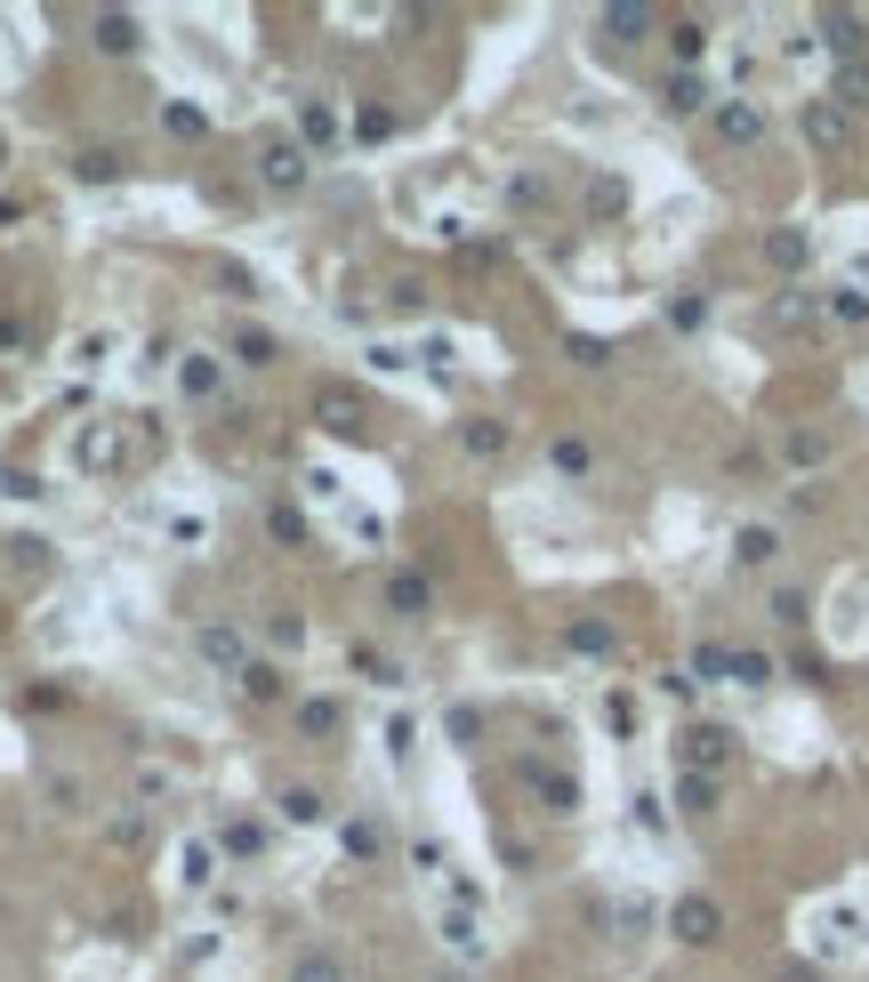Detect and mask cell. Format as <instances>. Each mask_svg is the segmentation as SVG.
I'll list each match as a JSON object with an SVG mask.
<instances>
[{"label":"cell","instance_id":"1","mask_svg":"<svg viewBox=\"0 0 869 982\" xmlns=\"http://www.w3.org/2000/svg\"><path fill=\"white\" fill-rule=\"evenodd\" d=\"M306 177H315V154H306L298 137H274V146L258 154V186L266 194H298Z\"/></svg>","mask_w":869,"mask_h":982},{"label":"cell","instance_id":"2","mask_svg":"<svg viewBox=\"0 0 869 982\" xmlns=\"http://www.w3.org/2000/svg\"><path fill=\"white\" fill-rule=\"evenodd\" d=\"M669 934H676V943H685V950H709L717 934H724V910L709 903V894H685V903L669 910Z\"/></svg>","mask_w":869,"mask_h":982},{"label":"cell","instance_id":"3","mask_svg":"<svg viewBox=\"0 0 869 982\" xmlns=\"http://www.w3.org/2000/svg\"><path fill=\"white\" fill-rule=\"evenodd\" d=\"M315 419L330 427V435H363V395H355V386H339V379H330V386H315Z\"/></svg>","mask_w":869,"mask_h":982},{"label":"cell","instance_id":"4","mask_svg":"<svg viewBox=\"0 0 869 982\" xmlns=\"http://www.w3.org/2000/svg\"><path fill=\"white\" fill-rule=\"evenodd\" d=\"M813 25H821V40L837 49V65H854V57L869 49V16H861V9H821Z\"/></svg>","mask_w":869,"mask_h":982},{"label":"cell","instance_id":"5","mask_svg":"<svg viewBox=\"0 0 869 982\" xmlns=\"http://www.w3.org/2000/svg\"><path fill=\"white\" fill-rule=\"evenodd\" d=\"M676 757H685V773H717L724 757H733V733H724V725H685Z\"/></svg>","mask_w":869,"mask_h":982},{"label":"cell","instance_id":"6","mask_svg":"<svg viewBox=\"0 0 869 982\" xmlns=\"http://www.w3.org/2000/svg\"><path fill=\"white\" fill-rule=\"evenodd\" d=\"M805 137H813L821 154H845V146H854V113L830 106V97H813V106H805Z\"/></svg>","mask_w":869,"mask_h":982},{"label":"cell","instance_id":"7","mask_svg":"<svg viewBox=\"0 0 869 982\" xmlns=\"http://www.w3.org/2000/svg\"><path fill=\"white\" fill-rule=\"evenodd\" d=\"M201 661H210L218 677H242V668H250V645H242V628L210 621V628H201Z\"/></svg>","mask_w":869,"mask_h":982},{"label":"cell","instance_id":"8","mask_svg":"<svg viewBox=\"0 0 869 982\" xmlns=\"http://www.w3.org/2000/svg\"><path fill=\"white\" fill-rule=\"evenodd\" d=\"M717 137L724 146H757L764 137V106H749V97H717Z\"/></svg>","mask_w":869,"mask_h":982},{"label":"cell","instance_id":"9","mask_svg":"<svg viewBox=\"0 0 869 982\" xmlns=\"http://www.w3.org/2000/svg\"><path fill=\"white\" fill-rule=\"evenodd\" d=\"M298 146H306V154H330V146H339V106H330V97H306V106H298Z\"/></svg>","mask_w":869,"mask_h":982},{"label":"cell","instance_id":"10","mask_svg":"<svg viewBox=\"0 0 869 982\" xmlns=\"http://www.w3.org/2000/svg\"><path fill=\"white\" fill-rule=\"evenodd\" d=\"M387 612H395V621H427V612H434L427 572H395V580H387Z\"/></svg>","mask_w":869,"mask_h":982},{"label":"cell","instance_id":"11","mask_svg":"<svg viewBox=\"0 0 869 982\" xmlns=\"http://www.w3.org/2000/svg\"><path fill=\"white\" fill-rule=\"evenodd\" d=\"M524 782L548 797V813H579V782H572V773H555V765H540V757H531V765H524Z\"/></svg>","mask_w":869,"mask_h":982},{"label":"cell","instance_id":"12","mask_svg":"<svg viewBox=\"0 0 869 982\" xmlns=\"http://www.w3.org/2000/svg\"><path fill=\"white\" fill-rule=\"evenodd\" d=\"M234 363H250V371H266V363H282V339L274 331H258V322H234Z\"/></svg>","mask_w":869,"mask_h":982},{"label":"cell","instance_id":"13","mask_svg":"<svg viewBox=\"0 0 869 982\" xmlns=\"http://www.w3.org/2000/svg\"><path fill=\"white\" fill-rule=\"evenodd\" d=\"M830 106H845V113H869V57L837 65V81H830Z\"/></svg>","mask_w":869,"mask_h":982},{"label":"cell","instance_id":"14","mask_svg":"<svg viewBox=\"0 0 869 982\" xmlns=\"http://www.w3.org/2000/svg\"><path fill=\"white\" fill-rule=\"evenodd\" d=\"M660 106H669V113H709V81H700V73H669V81H660Z\"/></svg>","mask_w":869,"mask_h":982},{"label":"cell","instance_id":"15","mask_svg":"<svg viewBox=\"0 0 869 982\" xmlns=\"http://www.w3.org/2000/svg\"><path fill=\"white\" fill-rule=\"evenodd\" d=\"M813 315H821V298H813V291H781L764 322H773V331H813Z\"/></svg>","mask_w":869,"mask_h":982},{"label":"cell","instance_id":"16","mask_svg":"<svg viewBox=\"0 0 869 982\" xmlns=\"http://www.w3.org/2000/svg\"><path fill=\"white\" fill-rule=\"evenodd\" d=\"M274 806H282V822H298V830H315V822H330V806H322V789H306V782H290V789L274 797Z\"/></svg>","mask_w":869,"mask_h":982},{"label":"cell","instance_id":"17","mask_svg":"<svg viewBox=\"0 0 869 982\" xmlns=\"http://www.w3.org/2000/svg\"><path fill=\"white\" fill-rule=\"evenodd\" d=\"M460 443H467L475 459H500L515 435H507V419H460Z\"/></svg>","mask_w":869,"mask_h":982},{"label":"cell","instance_id":"18","mask_svg":"<svg viewBox=\"0 0 869 982\" xmlns=\"http://www.w3.org/2000/svg\"><path fill=\"white\" fill-rule=\"evenodd\" d=\"M805 258H813V242H805L797 226H773V234H764V266H781V274H797Z\"/></svg>","mask_w":869,"mask_h":982},{"label":"cell","instance_id":"19","mask_svg":"<svg viewBox=\"0 0 869 982\" xmlns=\"http://www.w3.org/2000/svg\"><path fill=\"white\" fill-rule=\"evenodd\" d=\"M178 395L210 403V395H218V355H185V363H178Z\"/></svg>","mask_w":869,"mask_h":982},{"label":"cell","instance_id":"20","mask_svg":"<svg viewBox=\"0 0 869 982\" xmlns=\"http://www.w3.org/2000/svg\"><path fill=\"white\" fill-rule=\"evenodd\" d=\"M266 645H274V652H306V621H298V612H290V604H274V612H266Z\"/></svg>","mask_w":869,"mask_h":982},{"label":"cell","instance_id":"21","mask_svg":"<svg viewBox=\"0 0 869 982\" xmlns=\"http://www.w3.org/2000/svg\"><path fill=\"white\" fill-rule=\"evenodd\" d=\"M339 725H346V709L330 701V692H315V701H298V733H315V741H330Z\"/></svg>","mask_w":869,"mask_h":982},{"label":"cell","instance_id":"22","mask_svg":"<svg viewBox=\"0 0 869 982\" xmlns=\"http://www.w3.org/2000/svg\"><path fill=\"white\" fill-rule=\"evenodd\" d=\"M669 49H676V65H700V49H709V25H700V16H676V25H669Z\"/></svg>","mask_w":869,"mask_h":982},{"label":"cell","instance_id":"23","mask_svg":"<svg viewBox=\"0 0 869 982\" xmlns=\"http://www.w3.org/2000/svg\"><path fill=\"white\" fill-rule=\"evenodd\" d=\"M604 33L612 40H645L652 33V9H645V0H620V9H604Z\"/></svg>","mask_w":869,"mask_h":982},{"label":"cell","instance_id":"24","mask_svg":"<svg viewBox=\"0 0 869 982\" xmlns=\"http://www.w3.org/2000/svg\"><path fill=\"white\" fill-rule=\"evenodd\" d=\"M218 846L234 854V862H258V854H266V830H258V822H218Z\"/></svg>","mask_w":869,"mask_h":982},{"label":"cell","instance_id":"25","mask_svg":"<svg viewBox=\"0 0 869 982\" xmlns=\"http://www.w3.org/2000/svg\"><path fill=\"white\" fill-rule=\"evenodd\" d=\"M97 49L106 57H137V16H97Z\"/></svg>","mask_w":869,"mask_h":982},{"label":"cell","instance_id":"26","mask_svg":"<svg viewBox=\"0 0 869 982\" xmlns=\"http://www.w3.org/2000/svg\"><path fill=\"white\" fill-rule=\"evenodd\" d=\"M733 556H741V564H773V556H781L773 524H749V531H741V540H733Z\"/></svg>","mask_w":869,"mask_h":982},{"label":"cell","instance_id":"27","mask_svg":"<svg viewBox=\"0 0 869 982\" xmlns=\"http://www.w3.org/2000/svg\"><path fill=\"white\" fill-rule=\"evenodd\" d=\"M234 685L250 692V701H282V668H274V661H250V668H242Z\"/></svg>","mask_w":869,"mask_h":982},{"label":"cell","instance_id":"28","mask_svg":"<svg viewBox=\"0 0 869 982\" xmlns=\"http://www.w3.org/2000/svg\"><path fill=\"white\" fill-rule=\"evenodd\" d=\"M676 806L685 813H717V773H685V782H676Z\"/></svg>","mask_w":869,"mask_h":982},{"label":"cell","instance_id":"29","mask_svg":"<svg viewBox=\"0 0 869 982\" xmlns=\"http://www.w3.org/2000/svg\"><path fill=\"white\" fill-rule=\"evenodd\" d=\"M355 677H370V685H403V668L387 661L379 645H355Z\"/></svg>","mask_w":869,"mask_h":982},{"label":"cell","instance_id":"30","mask_svg":"<svg viewBox=\"0 0 869 982\" xmlns=\"http://www.w3.org/2000/svg\"><path fill=\"white\" fill-rule=\"evenodd\" d=\"M434 934H443V943L460 950V958H484V934H475V918H460V910H451V918H443V926H434Z\"/></svg>","mask_w":869,"mask_h":982},{"label":"cell","instance_id":"31","mask_svg":"<svg viewBox=\"0 0 869 982\" xmlns=\"http://www.w3.org/2000/svg\"><path fill=\"white\" fill-rule=\"evenodd\" d=\"M555 476H588V467H596V452H588V443H579V435H555Z\"/></svg>","mask_w":869,"mask_h":982},{"label":"cell","instance_id":"32","mask_svg":"<svg viewBox=\"0 0 869 982\" xmlns=\"http://www.w3.org/2000/svg\"><path fill=\"white\" fill-rule=\"evenodd\" d=\"M355 137H363V146H387V137H395V106H363L355 113Z\"/></svg>","mask_w":869,"mask_h":982},{"label":"cell","instance_id":"33","mask_svg":"<svg viewBox=\"0 0 869 982\" xmlns=\"http://www.w3.org/2000/svg\"><path fill=\"white\" fill-rule=\"evenodd\" d=\"M161 130L170 137H210V113L201 106H161Z\"/></svg>","mask_w":869,"mask_h":982},{"label":"cell","instance_id":"34","mask_svg":"<svg viewBox=\"0 0 869 982\" xmlns=\"http://www.w3.org/2000/svg\"><path fill=\"white\" fill-rule=\"evenodd\" d=\"M628 210V186H620V177H596L588 186V218H620Z\"/></svg>","mask_w":869,"mask_h":982},{"label":"cell","instance_id":"35","mask_svg":"<svg viewBox=\"0 0 869 982\" xmlns=\"http://www.w3.org/2000/svg\"><path fill=\"white\" fill-rule=\"evenodd\" d=\"M564 645H572V652H612V621H572Z\"/></svg>","mask_w":869,"mask_h":982},{"label":"cell","instance_id":"36","mask_svg":"<svg viewBox=\"0 0 869 982\" xmlns=\"http://www.w3.org/2000/svg\"><path fill=\"white\" fill-rule=\"evenodd\" d=\"M346 854H363V862H379V854H387V830H379V822H346Z\"/></svg>","mask_w":869,"mask_h":982},{"label":"cell","instance_id":"37","mask_svg":"<svg viewBox=\"0 0 869 982\" xmlns=\"http://www.w3.org/2000/svg\"><path fill=\"white\" fill-rule=\"evenodd\" d=\"M693 677H709V685L733 677V645H700V652H693Z\"/></svg>","mask_w":869,"mask_h":982},{"label":"cell","instance_id":"38","mask_svg":"<svg viewBox=\"0 0 869 982\" xmlns=\"http://www.w3.org/2000/svg\"><path fill=\"white\" fill-rule=\"evenodd\" d=\"M266 524H274V540H282V548H306V540H315V531H306V516H298V507H274V516H266Z\"/></svg>","mask_w":869,"mask_h":982},{"label":"cell","instance_id":"39","mask_svg":"<svg viewBox=\"0 0 869 982\" xmlns=\"http://www.w3.org/2000/svg\"><path fill=\"white\" fill-rule=\"evenodd\" d=\"M298 982H346V967H339L330 950H306V958H298Z\"/></svg>","mask_w":869,"mask_h":982},{"label":"cell","instance_id":"40","mask_svg":"<svg viewBox=\"0 0 869 982\" xmlns=\"http://www.w3.org/2000/svg\"><path fill=\"white\" fill-rule=\"evenodd\" d=\"M733 685H773V661L764 652H733Z\"/></svg>","mask_w":869,"mask_h":982},{"label":"cell","instance_id":"41","mask_svg":"<svg viewBox=\"0 0 869 982\" xmlns=\"http://www.w3.org/2000/svg\"><path fill=\"white\" fill-rule=\"evenodd\" d=\"M218 877V854L210 846H185V886H210Z\"/></svg>","mask_w":869,"mask_h":982},{"label":"cell","instance_id":"42","mask_svg":"<svg viewBox=\"0 0 869 982\" xmlns=\"http://www.w3.org/2000/svg\"><path fill=\"white\" fill-rule=\"evenodd\" d=\"M821 306H830V315H837V322H869V298H861V291H830V298H821Z\"/></svg>","mask_w":869,"mask_h":982},{"label":"cell","instance_id":"43","mask_svg":"<svg viewBox=\"0 0 869 982\" xmlns=\"http://www.w3.org/2000/svg\"><path fill=\"white\" fill-rule=\"evenodd\" d=\"M81 177H89V186H106V177H121V154H81Z\"/></svg>","mask_w":869,"mask_h":982},{"label":"cell","instance_id":"44","mask_svg":"<svg viewBox=\"0 0 869 982\" xmlns=\"http://www.w3.org/2000/svg\"><path fill=\"white\" fill-rule=\"evenodd\" d=\"M564 346H572V363H588V371L612 355V346H604V339H588V331H579V339H564Z\"/></svg>","mask_w":869,"mask_h":982},{"label":"cell","instance_id":"45","mask_svg":"<svg viewBox=\"0 0 869 982\" xmlns=\"http://www.w3.org/2000/svg\"><path fill=\"white\" fill-rule=\"evenodd\" d=\"M773 621H790V628H805V597H797V588H781V597H773Z\"/></svg>","mask_w":869,"mask_h":982}]
</instances>
